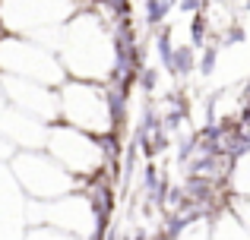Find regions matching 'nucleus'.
<instances>
[{
    "label": "nucleus",
    "instance_id": "1",
    "mask_svg": "<svg viewBox=\"0 0 250 240\" xmlns=\"http://www.w3.org/2000/svg\"><path fill=\"white\" fill-rule=\"evenodd\" d=\"M57 105H61V117L67 127H76L89 136L114 133V105H111V95L102 82L89 79L63 82Z\"/></svg>",
    "mask_w": 250,
    "mask_h": 240
},
{
    "label": "nucleus",
    "instance_id": "2",
    "mask_svg": "<svg viewBox=\"0 0 250 240\" xmlns=\"http://www.w3.org/2000/svg\"><path fill=\"white\" fill-rule=\"evenodd\" d=\"M44 148L73 177H92V174L104 171V146L98 142V136H89L76 127H67V123L63 127H48Z\"/></svg>",
    "mask_w": 250,
    "mask_h": 240
},
{
    "label": "nucleus",
    "instance_id": "3",
    "mask_svg": "<svg viewBox=\"0 0 250 240\" xmlns=\"http://www.w3.org/2000/svg\"><path fill=\"white\" fill-rule=\"evenodd\" d=\"M13 174H16L19 186L38 203H51L61 199L73 190L76 177L70 171H63L51 155H38V152H16L13 155Z\"/></svg>",
    "mask_w": 250,
    "mask_h": 240
},
{
    "label": "nucleus",
    "instance_id": "4",
    "mask_svg": "<svg viewBox=\"0 0 250 240\" xmlns=\"http://www.w3.org/2000/svg\"><path fill=\"white\" fill-rule=\"evenodd\" d=\"M0 73L19 76V79H32L51 86V82H63V70L57 67V60L51 54H44V48H35L32 41L22 38H0Z\"/></svg>",
    "mask_w": 250,
    "mask_h": 240
},
{
    "label": "nucleus",
    "instance_id": "5",
    "mask_svg": "<svg viewBox=\"0 0 250 240\" xmlns=\"http://www.w3.org/2000/svg\"><path fill=\"white\" fill-rule=\"evenodd\" d=\"M0 89H3L10 108L29 114V117L42 120V123H54V117H61V105H57V95L48 92V86L32 79H19V76H6L0 73Z\"/></svg>",
    "mask_w": 250,
    "mask_h": 240
},
{
    "label": "nucleus",
    "instance_id": "6",
    "mask_svg": "<svg viewBox=\"0 0 250 240\" xmlns=\"http://www.w3.org/2000/svg\"><path fill=\"white\" fill-rule=\"evenodd\" d=\"M42 218L63 231H73L76 237H85L95 231V205H92L89 196H80V193H67L61 199L44 203Z\"/></svg>",
    "mask_w": 250,
    "mask_h": 240
},
{
    "label": "nucleus",
    "instance_id": "7",
    "mask_svg": "<svg viewBox=\"0 0 250 240\" xmlns=\"http://www.w3.org/2000/svg\"><path fill=\"white\" fill-rule=\"evenodd\" d=\"M215 240H250V231L241 218H234V215L225 212V215L219 218V224H215Z\"/></svg>",
    "mask_w": 250,
    "mask_h": 240
},
{
    "label": "nucleus",
    "instance_id": "8",
    "mask_svg": "<svg viewBox=\"0 0 250 240\" xmlns=\"http://www.w3.org/2000/svg\"><path fill=\"white\" fill-rule=\"evenodd\" d=\"M228 174H231V184L241 193V199H250V148L244 155H238V161L231 165Z\"/></svg>",
    "mask_w": 250,
    "mask_h": 240
},
{
    "label": "nucleus",
    "instance_id": "9",
    "mask_svg": "<svg viewBox=\"0 0 250 240\" xmlns=\"http://www.w3.org/2000/svg\"><path fill=\"white\" fill-rule=\"evenodd\" d=\"M25 240H73V237L63 234V231H54V228H38V231H32Z\"/></svg>",
    "mask_w": 250,
    "mask_h": 240
},
{
    "label": "nucleus",
    "instance_id": "10",
    "mask_svg": "<svg viewBox=\"0 0 250 240\" xmlns=\"http://www.w3.org/2000/svg\"><path fill=\"white\" fill-rule=\"evenodd\" d=\"M6 111V95H3V89H0V114Z\"/></svg>",
    "mask_w": 250,
    "mask_h": 240
}]
</instances>
